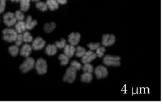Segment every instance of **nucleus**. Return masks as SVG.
<instances>
[{"label":"nucleus","mask_w":163,"mask_h":104,"mask_svg":"<svg viewBox=\"0 0 163 104\" xmlns=\"http://www.w3.org/2000/svg\"><path fill=\"white\" fill-rule=\"evenodd\" d=\"M19 47L14 45H11L10 47H9L8 48V52L10 53V54L13 56V57H16L18 55V54L19 53Z\"/></svg>","instance_id":"412c9836"},{"label":"nucleus","mask_w":163,"mask_h":104,"mask_svg":"<svg viewBox=\"0 0 163 104\" xmlns=\"http://www.w3.org/2000/svg\"><path fill=\"white\" fill-rule=\"evenodd\" d=\"M103 63L107 66L119 67L121 65V58L117 56L106 55L103 58Z\"/></svg>","instance_id":"f03ea898"},{"label":"nucleus","mask_w":163,"mask_h":104,"mask_svg":"<svg viewBox=\"0 0 163 104\" xmlns=\"http://www.w3.org/2000/svg\"><path fill=\"white\" fill-rule=\"evenodd\" d=\"M31 1H35V2H38V1H39L40 0H31Z\"/></svg>","instance_id":"c9c22d12"},{"label":"nucleus","mask_w":163,"mask_h":104,"mask_svg":"<svg viewBox=\"0 0 163 104\" xmlns=\"http://www.w3.org/2000/svg\"><path fill=\"white\" fill-rule=\"evenodd\" d=\"M46 42L41 37H37L32 42V49L35 51H39L42 49L45 46Z\"/></svg>","instance_id":"0eeeda50"},{"label":"nucleus","mask_w":163,"mask_h":104,"mask_svg":"<svg viewBox=\"0 0 163 104\" xmlns=\"http://www.w3.org/2000/svg\"><path fill=\"white\" fill-rule=\"evenodd\" d=\"M100 46L99 43H89L88 44V47L90 51H95Z\"/></svg>","instance_id":"2f4dec72"},{"label":"nucleus","mask_w":163,"mask_h":104,"mask_svg":"<svg viewBox=\"0 0 163 104\" xmlns=\"http://www.w3.org/2000/svg\"><path fill=\"white\" fill-rule=\"evenodd\" d=\"M55 45L57 47V49H63L65 47V45H66V40H65V39L63 38L61 39L60 41H56L55 43Z\"/></svg>","instance_id":"c85d7f7f"},{"label":"nucleus","mask_w":163,"mask_h":104,"mask_svg":"<svg viewBox=\"0 0 163 104\" xmlns=\"http://www.w3.org/2000/svg\"><path fill=\"white\" fill-rule=\"evenodd\" d=\"M3 21L7 27L10 28L15 25L17 23L16 18L14 16V13L12 12H6L5 13L3 17Z\"/></svg>","instance_id":"423d86ee"},{"label":"nucleus","mask_w":163,"mask_h":104,"mask_svg":"<svg viewBox=\"0 0 163 104\" xmlns=\"http://www.w3.org/2000/svg\"><path fill=\"white\" fill-rule=\"evenodd\" d=\"M35 61L31 57H27L26 59L24 61V62L20 66V70L23 73H28L33 69L35 67Z\"/></svg>","instance_id":"7ed1b4c3"},{"label":"nucleus","mask_w":163,"mask_h":104,"mask_svg":"<svg viewBox=\"0 0 163 104\" xmlns=\"http://www.w3.org/2000/svg\"><path fill=\"white\" fill-rule=\"evenodd\" d=\"M82 70L84 72H88V73L92 74L94 71V68L92 64H90V63H85L84 64V67H83Z\"/></svg>","instance_id":"bb28decb"},{"label":"nucleus","mask_w":163,"mask_h":104,"mask_svg":"<svg viewBox=\"0 0 163 104\" xmlns=\"http://www.w3.org/2000/svg\"><path fill=\"white\" fill-rule=\"evenodd\" d=\"M59 59L61 62V64L63 66L66 65L70 62V58L66 55H65L64 54H60L59 56Z\"/></svg>","instance_id":"b1692460"},{"label":"nucleus","mask_w":163,"mask_h":104,"mask_svg":"<svg viewBox=\"0 0 163 104\" xmlns=\"http://www.w3.org/2000/svg\"><path fill=\"white\" fill-rule=\"evenodd\" d=\"M31 0H19L20 10L23 12H27L30 7Z\"/></svg>","instance_id":"f3484780"},{"label":"nucleus","mask_w":163,"mask_h":104,"mask_svg":"<svg viewBox=\"0 0 163 104\" xmlns=\"http://www.w3.org/2000/svg\"><path fill=\"white\" fill-rule=\"evenodd\" d=\"M96 56L97 57H99V58H101V57L104 56V52H105V51H106V49L104 47L99 46V47L96 50Z\"/></svg>","instance_id":"cd10ccee"},{"label":"nucleus","mask_w":163,"mask_h":104,"mask_svg":"<svg viewBox=\"0 0 163 104\" xmlns=\"http://www.w3.org/2000/svg\"><path fill=\"white\" fill-rule=\"evenodd\" d=\"M36 7L42 12H45L48 9V7L46 4V3L43 1H38L36 3Z\"/></svg>","instance_id":"5701e85b"},{"label":"nucleus","mask_w":163,"mask_h":104,"mask_svg":"<svg viewBox=\"0 0 163 104\" xmlns=\"http://www.w3.org/2000/svg\"><path fill=\"white\" fill-rule=\"evenodd\" d=\"M12 2H14V3H18L19 2V0H11Z\"/></svg>","instance_id":"f704fd0d"},{"label":"nucleus","mask_w":163,"mask_h":104,"mask_svg":"<svg viewBox=\"0 0 163 104\" xmlns=\"http://www.w3.org/2000/svg\"><path fill=\"white\" fill-rule=\"evenodd\" d=\"M35 67L40 75H43L47 72V63L43 58H39L35 63Z\"/></svg>","instance_id":"39448f33"},{"label":"nucleus","mask_w":163,"mask_h":104,"mask_svg":"<svg viewBox=\"0 0 163 104\" xmlns=\"http://www.w3.org/2000/svg\"><path fill=\"white\" fill-rule=\"evenodd\" d=\"M2 33L3 40L9 43L15 42L18 35L17 32L16 31V30L10 28H5V29L3 30Z\"/></svg>","instance_id":"f257e3e1"},{"label":"nucleus","mask_w":163,"mask_h":104,"mask_svg":"<svg viewBox=\"0 0 163 104\" xmlns=\"http://www.w3.org/2000/svg\"><path fill=\"white\" fill-rule=\"evenodd\" d=\"M38 24V21L37 20L32 19L31 16H28L26 17V21H25V26H26V30H31L37 26Z\"/></svg>","instance_id":"ddd939ff"},{"label":"nucleus","mask_w":163,"mask_h":104,"mask_svg":"<svg viewBox=\"0 0 163 104\" xmlns=\"http://www.w3.org/2000/svg\"><path fill=\"white\" fill-rule=\"evenodd\" d=\"M64 49V54L69 58L73 56L75 52V47L72 45H66Z\"/></svg>","instance_id":"2eb2a0df"},{"label":"nucleus","mask_w":163,"mask_h":104,"mask_svg":"<svg viewBox=\"0 0 163 104\" xmlns=\"http://www.w3.org/2000/svg\"><path fill=\"white\" fill-rule=\"evenodd\" d=\"M15 44L16 45L19 47L23 45V34H18L17 37L15 40Z\"/></svg>","instance_id":"c756f323"},{"label":"nucleus","mask_w":163,"mask_h":104,"mask_svg":"<svg viewBox=\"0 0 163 104\" xmlns=\"http://www.w3.org/2000/svg\"><path fill=\"white\" fill-rule=\"evenodd\" d=\"M76 76H77V70L71 66L66 70L63 77V81L68 83H73L75 80Z\"/></svg>","instance_id":"20e7f679"},{"label":"nucleus","mask_w":163,"mask_h":104,"mask_svg":"<svg viewBox=\"0 0 163 104\" xmlns=\"http://www.w3.org/2000/svg\"><path fill=\"white\" fill-rule=\"evenodd\" d=\"M14 26H15V30L17 32L18 34L23 33L26 30V26H25V22L24 21H17L15 25H14Z\"/></svg>","instance_id":"4468645a"},{"label":"nucleus","mask_w":163,"mask_h":104,"mask_svg":"<svg viewBox=\"0 0 163 104\" xmlns=\"http://www.w3.org/2000/svg\"><path fill=\"white\" fill-rule=\"evenodd\" d=\"M86 52V50L84 47H82V46H77V48H75V55L77 57H82Z\"/></svg>","instance_id":"393cba45"},{"label":"nucleus","mask_w":163,"mask_h":104,"mask_svg":"<svg viewBox=\"0 0 163 104\" xmlns=\"http://www.w3.org/2000/svg\"><path fill=\"white\" fill-rule=\"evenodd\" d=\"M0 21H1V19H0Z\"/></svg>","instance_id":"e433bc0d"},{"label":"nucleus","mask_w":163,"mask_h":104,"mask_svg":"<svg viewBox=\"0 0 163 104\" xmlns=\"http://www.w3.org/2000/svg\"><path fill=\"white\" fill-rule=\"evenodd\" d=\"M5 1H6V0H5Z\"/></svg>","instance_id":"4c0bfd02"},{"label":"nucleus","mask_w":163,"mask_h":104,"mask_svg":"<svg viewBox=\"0 0 163 104\" xmlns=\"http://www.w3.org/2000/svg\"><path fill=\"white\" fill-rule=\"evenodd\" d=\"M96 53L92 51H86L85 53L82 57V62L83 63H90L92 61L95 60L96 58Z\"/></svg>","instance_id":"1a4fd4ad"},{"label":"nucleus","mask_w":163,"mask_h":104,"mask_svg":"<svg viewBox=\"0 0 163 104\" xmlns=\"http://www.w3.org/2000/svg\"><path fill=\"white\" fill-rule=\"evenodd\" d=\"M116 41V38L114 35L105 34L102 37V44L103 46L108 47L111 46L115 44Z\"/></svg>","instance_id":"6e6552de"},{"label":"nucleus","mask_w":163,"mask_h":104,"mask_svg":"<svg viewBox=\"0 0 163 104\" xmlns=\"http://www.w3.org/2000/svg\"><path fill=\"white\" fill-rule=\"evenodd\" d=\"M93 76L91 73L88 72H84L82 75L81 76V81L83 82H87V83H89L92 81Z\"/></svg>","instance_id":"aec40b11"},{"label":"nucleus","mask_w":163,"mask_h":104,"mask_svg":"<svg viewBox=\"0 0 163 104\" xmlns=\"http://www.w3.org/2000/svg\"><path fill=\"white\" fill-rule=\"evenodd\" d=\"M32 47L28 44H25L22 46L20 50L19 51L20 54L23 57H29L31 54L32 52Z\"/></svg>","instance_id":"f8f14e48"},{"label":"nucleus","mask_w":163,"mask_h":104,"mask_svg":"<svg viewBox=\"0 0 163 104\" xmlns=\"http://www.w3.org/2000/svg\"><path fill=\"white\" fill-rule=\"evenodd\" d=\"M6 8V1L5 0H0V14L3 13Z\"/></svg>","instance_id":"473e14b6"},{"label":"nucleus","mask_w":163,"mask_h":104,"mask_svg":"<svg viewBox=\"0 0 163 104\" xmlns=\"http://www.w3.org/2000/svg\"><path fill=\"white\" fill-rule=\"evenodd\" d=\"M71 66L74 68L76 70H80L82 69V64L77 61H72L71 63Z\"/></svg>","instance_id":"7c9ffc66"},{"label":"nucleus","mask_w":163,"mask_h":104,"mask_svg":"<svg viewBox=\"0 0 163 104\" xmlns=\"http://www.w3.org/2000/svg\"><path fill=\"white\" fill-rule=\"evenodd\" d=\"M95 72L96 75V77L97 79H102L107 77V75L108 74L107 68L102 65H99L98 67H97L95 70Z\"/></svg>","instance_id":"9d476101"},{"label":"nucleus","mask_w":163,"mask_h":104,"mask_svg":"<svg viewBox=\"0 0 163 104\" xmlns=\"http://www.w3.org/2000/svg\"><path fill=\"white\" fill-rule=\"evenodd\" d=\"M14 16H15L16 20L18 21H24L25 19V16L24 13L21 10H17L16 12L14 13Z\"/></svg>","instance_id":"a878e982"},{"label":"nucleus","mask_w":163,"mask_h":104,"mask_svg":"<svg viewBox=\"0 0 163 104\" xmlns=\"http://www.w3.org/2000/svg\"><path fill=\"white\" fill-rule=\"evenodd\" d=\"M56 24L54 22H51L50 23H46L44 25V27H43V29L46 33H51L52 31H53L54 30L56 29Z\"/></svg>","instance_id":"6ab92c4d"},{"label":"nucleus","mask_w":163,"mask_h":104,"mask_svg":"<svg viewBox=\"0 0 163 104\" xmlns=\"http://www.w3.org/2000/svg\"><path fill=\"white\" fill-rule=\"evenodd\" d=\"M56 1L59 4L61 5H65L67 3V0H56Z\"/></svg>","instance_id":"72a5a7b5"},{"label":"nucleus","mask_w":163,"mask_h":104,"mask_svg":"<svg viewBox=\"0 0 163 104\" xmlns=\"http://www.w3.org/2000/svg\"><path fill=\"white\" fill-rule=\"evenodd\" d=\"M46 4L47 5L48 8L52 11L56 10L59 8V3L56 0H47Z\"/></svg>","instance_id":"a211bd4d"},{"label":"nucleus","mask_w":163,"mask_h":104,"mask_svg":"<svg viewBox=\"0 0 163 104\" xmlns=\"http://www.w3.org/2000/svg\"><path fill=\"white\" fill-rule=\"evenodd\" d=\"M23 42H24L26 44L31 43L33 40V37L32 35L29 31H24L23 34Z\"/></svg>","instance_id":"4be33fe9"},{"label":"nucleus","mask_w":163,"mask_h":104,"mask_svg":"<svg viewBox=\"0 0 163 104\" xmlns=\"http://www.w3.org/2000/svg\"><path fill=\"white\" fill-rule=\"evenodd\" d=\"M57 52V48L55 44H49L46 47L45 52L49 56L55 55Z\"/></svg>","instance_id":"dca6fc26"},{"label":"nucleus","mask_w":163,"mask_h":104,"mask_svg":"<svg viewBox=\"0 0 163 104\" xmlns=\"http://www.w3.org/2000/svg\"><path fill=\"white\" fill-rule=\"evenodd\" d=\"M81 35L78 32H73L68 37V42L72 45H77L80 41Z\"/></svg>","instance_id":"9b49d317"}]
</instances>
